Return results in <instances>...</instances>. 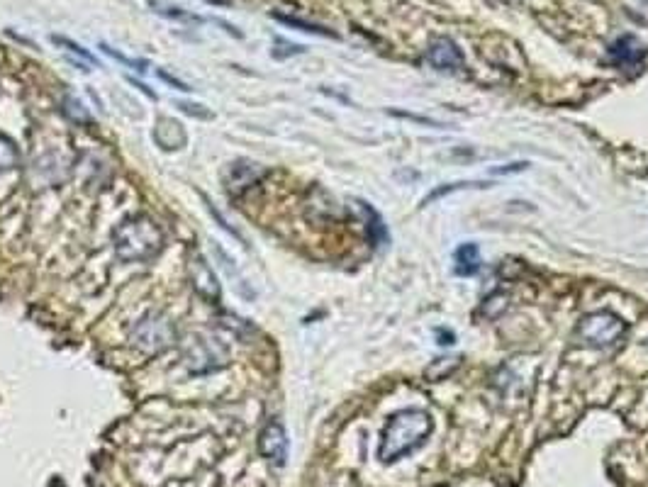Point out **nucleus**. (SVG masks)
I'll return each instance as SVG.
<instances>
[{
	"label": "nucleus",
	"instance_id": "obj_1",
	"mask_svg": "<svg viewBox=\"0 0 648 487\" xmlns=\"http://www.w3.org/2000/svg\"><path fill=\"white\" fill-rule=\"evenodd\" d=\"M429 434H432V417L424 410H400L390 414L381 431L378 458L385 466H390L407 453L420 449Z\"/></svg>",
	"mask_w": 648,
	"mask_h": 487
},
{
	"label": "nucleus",
	"instance_id": "obj_2",
	"mask_svg": "<svg viewBox=\"0 0 648 487\" xmlns=\"http://www.w3.org/2000/svg\"><path fill=\"white\" fill-rule=\"evenodd\" d=\"M115 256L125 263H147L164 249V232L152 217L132 215L122 220L113 232Z\"/></svg>",
	"mask_w": 648,
	"mask_h": 487
},
{
	"label": "nucleus",
	"instance_id": "obj_3",
	"mask_svg": "<svg viewBox=\"0 0 648 487\" xmlns=\"http://www.w3.org/2000/svg\"><path fill=\"white\" fill-rule=\"evenodd\" d=\"M176 341V327L164 312H147L132 327V344L144 354H161Z\"/></svg>",
	"mask_w": 648,
	"mask_h": 487
},
{
	"label": "nucleus",
	"instance_id": "obj_4",
	"mask_svg": "<svg viewBox=\"0 0 648 487\" xmlns=\"http://www.w3.org/2000/svg\"><path fill=\"white\" fill-rule=\"evenodd\" d=\"M627 332V322L614 312H592L578 322V339L592 349H607Z\"/></svg>",
	"mask_w": 648,
	"mask_h": 487
},
{
	"label": "nucleus",
	"instance_id": "obj_5",
	"mask_svg": "<svg viewBox=\"0 0 648 487\" xmlns=\"http://www.w3.org/2000/svg\"><path fill=\"white\" fill-rule=\"evenodd\" d=\"M227 361H229L227 346L220 344L217 339L195 337L191 344H188L186 363L188 368H191V373L217 371V368L227 366Z\"/></svg>",
	"mask_w": 648,
	"mask_h": 487
},
{
	"label": "nucleus",
	"instance_id": "obj_6",
	"mask_svg": "<svg viewBox=\"0 0 648 487\" xmlns=\"http://www.w3.org/2000/svg\"><path fill=\"white\" fill-rule=\"evenodd\" d=\"M188 273H191V285L200 298L210 302H220V283H217V276L212 273V266L208 263L200 251H193L191 261H188Z\"/></svg>",
	"mask_w": 648,
	"mask_h": 487
},
{
	"label": "nucleus",
	"instance_id": "obj_7",
	"mask_svg": "<svg viewBox=\"0 0 648 487\" xmlns=\"http://www.w3.org/2000/svg\"><path fill=\"white\" fill-rule=\"evenodd\" d=\"M259 451L276 466H283L288 458V434L278 419H271L259 434Z\"/></svg>",
	"mask_w": 648,
	"mask_h": 487
},
{
	"label": "nucleus",
	"instance_id": "obj_8",
	"mask_svg": "<svg viewBox=\"0 0 648 487\" xmlns=\"http://www.w3.org/2000/svg\"><path fill=\"white\" fill-rule=\"evenodd\" d=\"M427 59H429V64L439 71H454V69H461L463 66L461 49H458L456 44L446 37L434 39L432 47H429V52H427Z\"/></svg>",
	"mask_w": 648,
	"mask_h": 487
},
{
	"label": "nucleus",
	"instance_id": "obj_9",
	"mask_svg": "<svg viewBox=\"0 0 648 487\" xmlns=\"http://www.w3.org/2000/svg\"><path fill=\"white\" fill-rule=\"evenodd\" d=\"M152 137L164 151H178L186 147L188 142V134L183 130V125L178 120H173V117H159Z\"/></svg>",
	"mask_w": 648,
	"mask_h": 487
},
{
	"label": "nucleus",
	"instance_id": "obj_10",
	"mask_svg": "<svg viewBox=\"0 0 648 487\" xmlns=\"http://www.w3.org/2000/svg\"><path fill=\"white\" fill-rule=\"evenodd\" d=\"M610 57L619 66H636L646 57V47L636 37H619L610 47Z\"/></svg>",
	"mask_w": 648,
	"mask_h": 487
},
{
	"label": "nucleus",
	"instance_id": "obj_11",
	"mask_svg": "<svg viewBox=\"0 0 648 487\" xmlns=\"http://www.w3.org/2000/svg\"><path fill=\"white\" fill-rule=\"evenodd\" d=\"M259 164H249V161H237V164H229V171L225 176V186L229 193H237L239 188H247L256 178L261 176Z\"/></svg>",
	"mask_w": 648,
	"mask_h": 487
},
{
	"label": "nucleus",
	"instance_id": "obj_12",
	"mask_svg": "<svg viewBox=\"0 0 648 487\" xmlns=\"http://www.w3.org/2000/svg\"><path fill=\"white\" fill-rule=\"evenodd\" d=\"M480 249L476 244H461L454 254V271L458 276H476L480 271Z\"/></svg>",
	"mask_w": 648,
	"mask_h": 487
},
{
	"label": "nucleus",
	"instance_id": "obj_13",
	"mask_svg": "<svg viewBox=\"0 0 648 487\" xmlns=\"http://www.w3.org/2000/svg\"><path fill=\"white\" fill-rule=\"evenodd\" d=\"M18 164H20L18 147H15V142L8 137V134L0 132V176L13 171Z\"/></svg>",
	"mask_w": 648,
	"mask_h": 487
},
{
	"label": "nucleus",
	"instance_id": "obj_14",
	"mask_svg": "<svg viewBox=\"0 0 648 487\" xmlns=\"http://www.w3.org/2000/svg\"><path fill=\"white\" fill-rule=\"evenodd\" d=\"M359 205H361V210L368 215V220H371V237H373V242H385V227H383L381 217H378V212L373 210V207L368 205V203H359Z\"/></svg>",
	"mask_w": 648,
	"mask_h": 487
},
{
	"label": "nucleus",
	"instance_id": "obj_15",
	"mask_svg": "<svg viewBox=\"0 0 648 487\" xmlns=\"http://www.w3.org/2000/svg\"><path fill=\"white\" fill-rule=\"evenodd\" d=\"M152 8L156 10L159 15H166V18L171 20H188V22H200L198 15H188L183 13L181 8H171V5H161V3H152Z\"/></svg>",
	"mask_w": 648,
	"mask_h": 487
},
{
	"label": "nucleus",
	"instance_id": "obj_16",
	"mask_svg": "<svg viewBox=\"0 0 648 487\" xmlns=\"http://www.w3.org/2000/svg\"><path fill=\"white\" fill-rule=\"evenodd\" d=\"M52 39H54V42H57V44H61V47H66V49H69V52H74V54H78V57H83V59H86V61H88V64H96V59H93V57H91V54H88V52H86V49H83V47H81V44L71 42V39H66V37H57V35H54Z\"/></svg>",
	"mask_w": 648,
	"mask_h": 487
},
{
	"label": "nucleus",
	"instance_id": "obj_17",
	"mask_svg": "<svg viewBox=\"0 0 648 487\" xmlns=\"http://www.w3.org/2000/svg\"><path fill=\"white\" fill-rule=\"evenodd\" d=\"M103 52L108 54V57H113V59H117V61H122V64L134 66V69H137V71H147V61H134V59H127L125 54H120V52H117V49L108 47V44H103Z\"/></svg>",
	"mask_w": 648,
	"mask_h": 487
},
{
	"label": "nucleus",
	"instance_id": "obj_18",
	"mask_svg": "<svg viewBox=\"0 0 648 487\" xmlns=\"http://www.w3.org/2000/svg\"><path fill=\"white\" fill-rule=\"evenodd\" d=\"M178 108L183 110L186 115H193V117H200V120H210V110H203V105L198 103H178Z\"/></svg>",
	"mask_w": 648,
	"mask_h": 487
},
{
	"label": "nucleus",
	"instance_id": "obj_19",
	"mask_svg": "<svg viewBox=\"0 0 648 487\" xmlns=\"http://www.w3.org/2000/svg\"><path fill=\"white\" fill-rule=\"evenodd\" d=\"M81 108H83V105L78 103V100L66 98V113H69L71 117H74V120L78 117V120H81V122H88V113H83Z\"/></svg>",
	"mask_w": 648,
	"mask_h": 487
},
{
	"label": "nucleus",
	"instance_id": "obj_20",
	"mask_svg": "<svg viewBox=\"0 0 648 487\" xmlns=\"http://www.w3.org/2000/svg\"><path fill=\"white\" fill-rule=\"evenodd\" d=\"M159 76H161V78H164V81H166V83H171V86H176V88H178V91H191V86H188V83L178 81V78L169 76V74H166V71H159Z\"/></svg>",
	"mask_w": 648,
	"mask_h": 487
}]
</instances>
